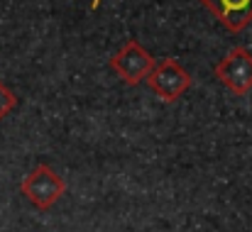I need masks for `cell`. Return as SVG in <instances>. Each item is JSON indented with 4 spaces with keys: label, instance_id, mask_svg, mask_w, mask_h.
Returning <instances> with one entry per match:
<instances>
[{
    "label": "cell",
    "instance_id": "3",
    "mask_svg": "<svg viewBox=\"0 0 252 232\" xmlns=\"http://www.w3.org/2000/svg\"><path fill=\"white\" fill-rule=\"evenodd\" d=\"M145 83L164 103H174V100H179L193 86V78H191V74L176 59L167 57V59H162V61L155 64V69L150 71V76L145 78Z\"/></svg>",
    "mask_w": 252,
    "mask_h": 232
},
{
    "label": "cell",
    "instance_id": "4",
    "mask_svg": "<svg viewBox=\"0 0 252 232\" xmlns=\"http://www.w3.org/2000/svg\"><path fill=\"white\" fill-rule=\"evenodd\" d=\"M216 78L235 95H245L252 90V54L245 47L230 49L218 64Z\"/></svg>",
    "mask_w": 252,
    "mask_h": 232
},
{
    "label": "cell",
    "instance_id": "5",
    "mask_svg": "<svg viewBox=\"0 0 252 232\" xmlns=\"http://www.w3.org/2000/svg\"><path fill=\"white\" fill-rule=\"evenodd\" d=\"M216 20L230 29V32H243L252 22V0H198Z\"/></svg>",
    "mask_w": 252,
    "mask_h": 232
},
{
    "label": "cell",
    "instance_id": "7",
    "mask_svg": "<svg viewBox=\"0 0 252 232\" xmlns=\"http://www.w3.org/2000/svg\"><path fill=\"white\" fill-rule=\"evenodd\" d=\"M100 7V0H91V12H95Z\"/></svg>",
    "mask_w": 252,
    "mask_h": 232
},
{
    "label": "cell",
    "instance_id": "1",
    "mask_svg": "<svg viewBox=\"0 0 252 232\" xmlns=\"http://www.w3.org/2000/svg\"><path fill=\"white\" fill-rule=\"evenodd\" d=\"M22 196L37 208V210H49L59 203V198L66 193L64 178L49 166V164H37L20 183Z\"/></svg>",
    "mask_w": 252,
    "mask_h": 232
},
{
    "label": "cell",
    "instance_id": "6",
    "mask_svg": "<svg viewBox=\"0 0 252 232\" xmlns=\"http://www.w3.org/2000/svg\"><path fill=\"white\" fill-rule=\"evenodd\" d=\"M15 108H17V95L0 81V122H2Z\"/></svg>",
    "mask_w": 252,
    "mask_h": 232
},
{
    "label": "cell",
    "instance_id": "2",
    "mask_svg": "<svg viewBox=\"0 0 252 232\" xmlns=\"http://www.w3.org/2000/svg\"><path fill=\"white\" fill-rule=\"evenodd\" d=\"M155 57L137 42V39H127L108 61V66L123 78V83L127 86H140L145 83V78L150 76V71L155 69Z\"/></svg>",
    "mask_w": 252,
    "mask_h": 232
}]
</instances>
